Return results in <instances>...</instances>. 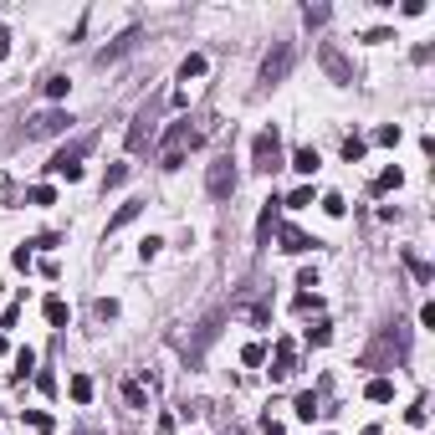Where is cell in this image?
<instances>
[{
    "mask_svg": "<svg viewBox=\"0 0 435 435\" xmlns=\"http://www.w3.org/2000/svg\"><path fill=\"white\" fill-rule=\"evenodd\" d=\"M261 435H287V430H282V425H276V420L267 415V420H261Z\"/></svg>",
    "mask_w": 435,
    "mask_h": 435,
    "instance_id": "ee69618b",
    "label": "cell"
},
{
    "mask_svg": "<svg viewBox=\"0 0 435 435\" xmlns=\"http://www.w3.org/2000/svg\"><path fill=\"white\" fill-rule=\"evenodd\" d=\"M323 210H328V215H344L348 205H344V195H323Z\"/></svg>",
    "mask_w": 435,
    "mask_h": 435,
    "instance_id": "60d3db41",
    "label": "cell"
},
{
    "mask_svg": "<svg viewBox=\"0 0 435 435\" xmlns=\"http://www.w3.org/2000/svg\"><path fill=\"white\" fill-rule=\"evenodd\" d=\"M323 302H318V292H297V312H318Z\"/></svg>",
    "mask_w": 435,
    "mask_h": 435,
    "instance_id": "d590c367",
    "label": "cell"
},
{
    "mask_svg": "<svg viewBox=\"0 0 435 435\" xmlns=\"http://www.w3.org/2000/svg\"><path fill=\"white\" fill-rule=\"evenodd\" d=\"M328 338H333V328H328V323H312V328H308V344H312V348H323Z\"/></svg>",
    "mask_w": 435,
    "mask_h": 435,
    "instance_id": "4dcf8cb0",
    "label": "cell"
},
{
    "mask_svg": "<svg viewBox=\"0 0 435 435\" xmlns=\"http://www.w3.org/2000/svg\"><path fill=\"white\" fill-rule=\"evenodd\" d=\"M46 323H51V328H67V323H72V308H67L62 297H46Z\"/></svg>",
    "mask_w": 435,
    "mask_h": 435,
    "instance_id": "5bb4252c",
    "label": "cell"
},
{
    "mask_svg": "<svg viewBox=\"0 0 435 435\" xmlns=\"http://www.w3.org/2000/svg\"><path fill=\"white\" fill-rule=\"evenodd\" d=\"M205 190L215 195V200H226V195H236V164H231V154H226V159H215V164H210V175H205Z\"/></svg>",
    "mask_w": 435,
    "mask_h": 435,
    "instance_id": "8992f818",
    "label": "cell"
},
{
    "mask_svg": "<svg viewBox=\"0 0 435 435\" xmlns=\"http://www.w3.org/2000/svg\"><path fill=\"white\" fill-rule=\"evenodd\" d=\"M405 420H410V425H415V430H420V425H425V400H415V405H410V410H405Z\"/></svg>",
    "mask_w": 435,
    "mask_h": 435,
    "instance_id": "f35d334b",
    "label": "cell"
},
{
    "mask_svg": "<svg viewBox=\"0 0 435 435\" xmlns=\"http://www.w3.org/2000/svg\"><path fill=\"white\" fill-rule=\"evenodd\" d=\"M287 374H297V344L292 338H282V344H276V359H272V379H287Z\"/></svg>",
    "mask_w": 435,
    "mask_h": 435,
    "instance_id": "30bf717a",
    "label": "cell"
},
{
    "mask_svg": "<svg viewBox=\"0 0 435 435\" xmlns=\"http://www.w3.org/2000/svg\"><path fill=\"white\" fill-rule=\"evenodd\" d=\"M31 369H36V353L31 348H16V379H26Z\"/></svg>",
    "mask_w": 435,
    "mask_h": 435,
    "instance_id": "f546056e",
    "label": "cell"
},
{
    "mask_svg": "<svg viewBox=\"0 0 435 435\" xmlns=\"http://www.w3.org/2000/svg\"><path fill=\"white\" fill-rule=\"evenodd\" d=\"M297 287H302V292H312V287H318V267H302L297 272Z\"/></svg>",
    "mask_w": 435,
    "mask_h": 435,
    "instance_id": "e575fe53",
    "label": "cell"
},
{
    "mask_svg": "<svg viewBox=\"0 0 435 435\" xmlns=\"http://www.w3.org/2000/svg\"><path fill=\"white\" fill-rule=\"evenodd\" d=\"M282 200H267L261 205V215H256V246H272V236H276V226H282Z\"/></svg>",
    "mask_w": 435,
    "mask_h": 435,
    "instance_id": "ba28073f",
    "label": "cell"
},
{
    "mask_svg": "<svg viewBox=\"0 0 435 435\" xmlns=\"http://www.w3.org/2000/svg\"><path fill=\"white\" fill-rule=\"evenodd\" d=\"M400 184H405V175H400V169H394V164H389V169H384V175H379L374 184H369V190H374V195H389V190H400Z\"/></svg>",
    "mask_w": 435,
    "mask_h": 435,
    "instance_id": "ac0fdd59",
    "label": "cell"
},
{
    "mask_svg": "<svg viewBox=\"0 0 435 435\" xmlns=\"http://www.w3.org/2000/svg\"><path fill=\"white\" fill-rule=\"evenodd\" d=\"M6 348H10V344H6V333H0V353H6Z\"/></svg>",
    "mask_w": 435,
    "mask_h": 435,
    "instance_id": "bcb514c9",
    "label": "cell"
},
{
    "mask_svg": "<svg viewBox=\"0 0 435 435\" xmlns=\"http://www.w3.org/2000/svg\"><path fill=\"white\" fill-rule=\"evenodd\" d=\"M92 149V134H82V139H72V143H62V149L57 154H51V175H62V179H82V164H77V159H82V154Z\"/></svg>",
    "mask_w": 435,
    "mask_h": 435,
    "instance_id": "277c9868",
    "label": "cell"
},
{
    "mask_svg": "<svg viewBox=\"0 0 435 435\" xmlns=\"http://www.w3.org/2000/svg\"><path fill=\"white\" fill-rule=\"evenodd\" d=\"M6 57H10V31L0 26V62H6Z\"/></svg>",
    "mask_w": 435,
    "mask_h": 435,
    "instance_id": "f6af8a7d",
    "label": "cell"
},
{
    "mask_svg": "<svg viewBox=\"0 0 435 435\" xmlns=\"http://www.w3.org/2000/svg\"><path fill=\"white\" fill-rule=\"evenodd\" d=\"M302 21H308V26H323V21H328V6H308V10H302Z\"/></svg>",
    "mask_w": 435,
    "mask_h": 435,
    "instance_id": "ab89813d",
    "label": "cell"
},
{
    "mask_svg": "<svg viewBox=\"0 0 435 435\" xmlns=\"http://www.w3.org/2000/svg\"><path fill=\"white\" fill-rule=\"evenodd\" d=\"M405 267L415 272V282H435V267H430V261H420V256H410V251H405Z\"/></svg>",
    "mask_w": 435,
    "mask_h": 435,
    "instance_id": "cb8c5ba5",
    "label": "cell"
},
{
    "mask_svg": "<svg viewBox=\"0 0 435 435\" xmlns=\"http://www.w3.org/2000/svg\"><path fill=\"white\" fill-rule=\"evenodd\" d=\"M159 251H164V241H159V236H149V241H139V256H143V261H154Z\"/></svg>",
    "mask_w": 435,
    "mask_h": 435,
    "instance_id": "d6a6232c",
    "label": "cell"
},
{
    "mask_svg": "<svg viewBox=\"0 0 435 435\" xmlns=\"http://www.w3.org/2000/svg\"><path fill=\"white\" fill-rule=\"evenodd\" d=\"M318 164H323L318 149H297V154H292V169H297V175H318Z\"/></svg>",
    "mask_w": 435,
    "mask_h": 435,
    "instance_id": "e0dca14e",
    "label": "cell"
},
{
    "mask_svg": "<svg viewBox=\"0 0 435 435\" xmlns=\"http://www.w3.org/2000/svg\"><path fill=\"white\" fill-rule=\"evenodd\" d=\"M195 143H200V128H190V118H179V123L164 134V164L159 169H179L184 164V149H195Z\"/></svg>",
    "mask_w": 435,
    "mask_h": 435,
    "instance_id": "3957f363",
    "label": "cell"
},
{
    "mask_svg": "<svg viewBox=\"0 0 435 435\" xmlns=\"http://www.w3.org/2000/svg\"><path fill=\"white\" fill-rule=\"evenodd\" d=\"M134 42H139V31L118 36V46H103V51H98V67H108V62H118V57H123V51H134Z\"/></svg>",
    "mask_w": 435,
    "mask_h": 435,
    "instance_id": "7c38bea8",
    "label": "cell"
},
{
    "mask_svg": "<svg viewBox=\"0 0 435 435\" xmlns=\"http://www.w3.org/2000/svg\"><path fill=\"white\" fill-rule=\"evenodd\" d=\"M139 215H143V200H128V205H118V215L108 220V231H123L128 220H139Z\"/></svg>",
    "mask_w": 435,
    "mask_h": 435,
    "instance_id": "2e32d148",
    "label": "cell"
},
{
    "mask_svg": "<svg viewBox=\"0 0 435 435\" xmlns=\"http://www.w3.org/2000/svg\"><path fill=\"white\" fill-rule=\"evenodd\" d=\"M36 389H42V394H57V374H51V369H42V374H36Z\"/></svg>",
    "mask_w": 435,
    "mask_h": 435,
    "instance_id": "74e56055",
    "label": "cell"
},
{
    "mask_svg": "<svg viewBox=\"0 0 435 435\" xmlns=\"http://www.w3.org/2000/svg\"><path fill=\"white\" fill-rule=\"evenodd\" d=\"M374 143H400V123H384V128H374Z\"/></svg>",
    "mask_w": 435,
    "mask_h": 435,
    "instance_id": "836d02e7",
    "label": "cell"
},
{
    "mask_svg": "<svg viewBox=\"0 0 435 435\" xmlns=\"http://www.w3.org/2000/svg\"><path fill=\"white\" fill-rule=\"evenodd\" d=\"M42 87H46V98H51V103H62V98H67V87H72V82H67V77L57 72V77H46Z\"/></svg>",
    "mask_w": 435,
    "mask_h": 435,
    "instance_id": "4316f807",
    "label": "cell"
},
{
    "mask_svg": "<svg viewBox=\"0 0 435 435\" xmlns=\"http://www.w3.org/2000/svg\"><path fill=\"white\" fill-rule=\"evenodd\" d=\"M67 394H72V400H77V405H87V400H92V379H87V374H72V384H67Z\"/></svg>",
    "mask_w": 435,
    "mask_h": 435,
    "instance_id": "7402d4cb",
    "label": "cell"
},
{
    "mask_svg": "<svg viewBox=\"0 0 435 435\" xmlns=\"http://www.w3.org/2000/svg\"><path fill=\"white\" fill-rule=\"evenodd\" d=\"M276 241H282V251H292V256H308L312 246H318L308 231H297V226H276Z\"/></svg>",
    "mask_w": 435,
    "mask_h": 435,
    "instance_id": "9c48e42d",
    "label": "cell"
},
{
    "mask_svg": "<svg viewBox=\"0 0 435 435\" xmlns=\"http://www.w3.org/2000/svg\"><path fill=\"white\" fill-rule=\"evenodd\" d=\"M179 425H175V415H159V420H154V435H175Z\"/></svg>",
    "mask_w": 435,
    "mask_h": 435,
    "instance_id": "b9f144b4",
    "label": "cell"
},
{
    "mask_svg": "<svg viewBox=\"0 0 435 435\" xmlns=\"http://www.w3.org/2000/svg\"><path fill=\"white\" fill-rule=\"evenodd\" d=\"M10 267H16V272H31V267H36V251H31V246L21 241L16 251H10Z\"/></svg>",
    "mask_w": 435,
    "mask_h": 435,
    "instance_id": "603a6c76",
    "label": "cell"
},
{
    "mask_svg": "<svg viewBox=\"0 0 435 435\" xmlns=\"http://www.w3.org/2000/svg\"><path fill=\"white\" fill-rule=\"evenodd\" d=\"M241 364L246 369H261V364H267V344H246L241 348Z\"/></svg>",
    "mask_w": 435,
    "mask_h": 435,
    "instance_id": "484cf974",
    "label": "cell"
},
{
    "mask_svg": "<svg viewBox=\"0 0 435 435\" xmlns=\"http://www.w3.org/2000/svg\"><path fill=\"white\" fill-rule=\"evenodd\" d=\"M318 62H323V67H328V77H333V82H353V67H348V57H344V51H338L333 42H323L318 46Z\"/></svg>",
    "mask_w": 435,
    "mask_h": 435,
    "instance_id": "52a82bcc",
    "label": "cell"
},
{
    "mask_svg": "<svg viewBox=\"0 0 435 435\" xmlns=\"http://www.w3.org/2000/svg\"><path fill=\"white\" fill-rule=\"evenodd\" d=\"M149 134H154V113L139 108V113H134V128H128V154H139L143 143H149Z\"/></svg>",
    "mask_w": 435,
    "mask_h": 435,
    "instance_id": "8fae6325",
    "label": "cell"
},
{
    "mask_svg": "<svg viewBox=\"0 0 435 435\" xmlns=\"http://www.w3.org/2000/svg\"><path fill=\"white\" fill-rule=\"evenodd\" d=\"M98 318H103V323L118 318V302H113V297H98Z\"/></svg>",
    "mask_w": 435,
    "mask_h": 435,
    "instance_id": "8d00e7d4",
    "label": "cell"
},
{
    "mask_svg": "<svg viewBox=\"0 0 435 435\" xmlns=\"http://www.w3.org/2000/svg\"><path fill=\"white\" fill-rule=\"evenodd\" d=\"M292 62H297V46L292 42H276L267 51V62H261V72H256V92H272L287 72H292Z\"/></svg>",
    "mask_w": 435,
    "mask_h": 435,
    "instance_id": "6da1fadb",
    "label": "cell"
},
{
    "mask_svg": "<svg viewBox=\"0 0 435 435\" xmlns=\"http://www.w3.org/2000/svg\"><path fill=\"white\" fill-rule=\"evenodd\" d=\"M190 77H205V57L200 51H190V57L179 62V82H190Z\"/></svg>",
    "mask_w": 435,
    "mask_h": 435,
    "instance_id": "44dd1931",
    "label": "cell"
},
{
    "mask_svg": "<svg viewBox=\"0 0 435 435\" xmlns=\"http://www.w3.org/2000/svg\"><path fill=\"white\" fill-rule=\"evenodd\" d=\"M26 205H57V190H51V184H31V190H26Z\"/></svg>",
    "mask_w": 435,
    "mask_h": 435,
    "instance_id": "d6986e66",
    "label": "cell"
},
{
    "mask_svg": "<svg viewBox=\"0 0 435 435\" xmlns=\"http://www.w3.org/2000/svg\"><path fill=\"white\" fill-rule=\"evenodd\" d=\"M282 205H292V210H308V205H312V184H302V190H292Z\"/></svg>",
    "mask_w": 435,
    "mask_h": 435,
    "instance_id": "f1b7e54d",
    "label": "cell"
},
{
    "mask_svg": "<svg viewBox=\"0 0 435 435\" xmlns=\"http://www.w3.org/2000/svg\"><path fill=\"white\" fill-rule=\"evenodd\" d=\"M57 241H62V236H36V241H26V246H31V251H51Z\"/></svg>",
    "mask_w": 435,
    "mask_h": 435,
    "instance_id": "7bdbcfd3",
    "label": "cell"
},
{
    "mask_svg": "<svg viewBox=\"0 0 435 435\" xmlns=\"http://www.w3.org/2000/svg\"><path fill=\"white\" fill-rule=\"evenodd\" d=\"M292 410H297L302 420H318V415H323V410H318V394H312V389H302V394H297V405H292Z\"/></svg>",
    "mask_w": 435,
    "mask_h": 435,
    "instance_id": "ffe728a7",
    "label": "cell"
},
{
    "mask_svg": "<svg viewBox=\"0 0 435 435\" xmlns=\"http://www.w3.org/2000/svg\"><path fill=\"white\" fill-rule=\"evenodd\" d=\"M123 179H128V164H113L108 175H103V190H118V184H123Z\"/></svg>",
    "mask_w": 435,
    "mask_h": 435,
    "instance_id": "1f68e13d",
    "label": "cell"
},
{
    "mask_svg": "<svg viewBox=\"0 0 435 435\" xmlns=\"http://www.w3.org/2000/svg\"><path fill=\"white\" fill-rule=\"evenodd\" d=\"M67 128H72V113H67V108H46V113L31 118L26 139H57V134H67Z\"/></svg>",
    "mask_w": 435,
    "mask_h": 435,
    "instance_id": "5b68a950",
    "label": "cell"
},
{
    "mask_svg": "<svg viewBox=\"0 0 435 435\" xmlns=\"http://www.w3.org/2000/svg\"><path fill=\"white\" fill-rule=\"evenodd\" d=\"M251 169L256 175H276V169H282V134H276V128H261L251 139Z\"/></svg>",
    "mask_w": 435,
    "mask_h": 435,
    "instance_id": "7a4b0ae2",
    "label": "cell"
},
{
    "mask_svg": "<svg viewBox=\"0 0 435 435\" xmlns=\"http://www.w3.org/2000/svg\"><path fill=\"white\" fill-rule=\"evenodd\" d=\"M364 394H369L374 405H389V400H394V379H384V374H379V379H369V389H364Z\"/></svg>",
    "mask_w": 435,
    "mask_h": 435,
    "instance_id": "9a60e30c",
    "label": "cell"
},
{
    "mask_svg": "<svg viewBox=\"0 0 435 435\" xmlns=\"http://www.w3.org/2000/svg\"><path fill=\"white\" fill-rule=\"evenodd\" d=\"M364 154H369V139H359V134H353V139H344V159H348V164H359Z\"/></svg>",
    "mask_w": 435,
    "mask_h": 435,
    "instance_id": "d4e9b609",
    "label": "cell"
},
{
    "mask_svg": "<svg viewBox=\"0 0 435 435\" xmlns=\"http://www.w3.org/2000/svg\"><path fill=\"white\" fill-rule=\"evenodd\" d=\"M123 400L134 405V410H143V405H149V389H143L139 379H134V384H123Z\"/></svg>",
    "mask_w": 435,
    "mask_h": 435,
    "instance_id": "83f0119b",
    "label": "cell"
},
{
    "mask_svg": "<svg viewBox=\"0 0 435 435\" xmlns=\"http://www.w3.org/2000/svg\"><path fill=\"white\" fill-rule=\"evenodd\" d=\"M220 318H226V312H210V318L200 323V333H195V344H190V353H200V348L210 344V338H215V333H220Z\"/></svg>",
    "mask_w": 435,
    "mask_h": 435,
    "instance_id": "4fadbf2b",
    "label": "cell"
}]
</instances>
